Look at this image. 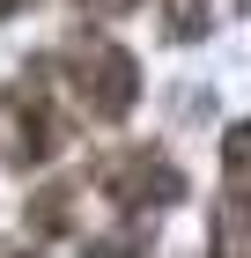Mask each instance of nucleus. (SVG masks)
Masks as SVG:
<instances>
[{
  "instance_id": "nucleus-1",
  "label": "nucleus",
  "mask_w": 251,
  "mask_h": 258,
  "mask_svg": "<svg viewBox=\"0 0 251 258\" xmlns=\"http://www.w3.org/2000/svg\"><path fill=\"white\" fill-rule=\"evenodd\" d=\"M67 67H74V89H81V103L96 111V118H126L133 111V96H140V67H133V52L126 44H111V37H89L67 52Z\"/></svg>"
},
{
  "instance_id": "nucleus-2",
  "label": "nucleus",
  "mask_w": 251,
  "mask_h": 258,
  "mask_svg": "<svg viewBox=\"0 0 251 258\" xmlns=\"http://www.w3.org/2000/svg\"><path fill=\"white\" fill-rule=\"evenodd\" d=\"M96 184L118 199V207H148V199H155V207H170V199L185 192V177H177L163 155H126V162H104V177H96Z\"/></svg>"
},
{
  "instance_id": "nucleus-3",
  "label": "nucleus",
  "mask_w": 251,
  "mask_h": 258,
  "mask_svg": "<svg viewBox=\"0 0 251 258\" xmlns=\"http://www.w3.org/2000/svg\"><path fill=\"white\" fill-rule=\"evenodd\" d=\"M214 258H244V184H229V199L214 207Z\"/></svg>"
}]
</instances>
